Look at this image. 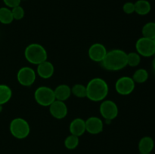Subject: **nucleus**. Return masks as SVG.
Returning a JSON list of instances; mask_svg holds the SVG:
<instances>
[{
  "label": "nucleus",
  "instance_id": "4",
  "mask_svg": "<svg viewBox=\"0 0 155 154\" xmlns=\"http://www.w3.org/2000/svg\"><path fill=\"white\" fill-rule=\"evenodd\" d=\"M9 130L13 137L21 140L28 137L30 133V126L26 119L18 117L11 121Z\"/></svg>",
  "mask_w": 155,
  "mask_h": 154
},
{
  "label": "nucleus",
  "instance_id": "30",
  "mask_svg": "<svg viewBox=\"0 0 155 154\" xmlns=\"http://www.w3.org/2000/svg\"><path fill=\"white\" fill-rule=\"evenodd\" d=\"M152 40H153V42H154V43L155 44V37L154 38V39H152Z\"/></svg>",
  "mask_w": 155,
  "mask_h": 154
},
{
  "label": "nucleus",
  "instance_id": "18",
  "mask_svg": "<svg viewBox=\"0 0 155 154\" xmlns=\"http://www.w3.org/2000/svg\"><path fill=\"white\" fill-rule=\"evenodd\" d=\"M12 97V90L8 85L0 84V104H7Z\"/></svg>",
  "mask_w": 155,
  "mask_h": 154
},
{
  "label": "nucleus",
  "instance_id": "6",
  "mask_svg": "<svg viewBox=\"0 0 155 154\" xmlns=\"http://www.w3.org/2000/svg\"><path fill=\"white\" fill-rule=\"evenodd\" d=\"M99 112L101 116L107 122L116 119L119 113V109L114 101L111 100H104L100 104Z\"/></svg>",
  "mask_w": 155,
  "mask_h": 154
},
{
  "label": "nucleus",
  "instance_id": "10",
  "mask_svg": "<svg viewBox=\"0 0 155 154\" xmlns=\"http://www.w3.org/2000/svg\"><path fill=\"white\" fill-rule=\"evenodd\" d=\"M107 52V48L103 44L94 43L89 47L88 54L92 61L101 63L105 57Z\"/></svg>",
  "mask_w": 155,
  "mask_h": 154
},
{
  "label": "nucleus",
  "instance_id": "1",
  "mask_svg": "<svg viewBox=\"0 0 155 154\" xmlns=\"http://www.w3.org/2000/svg\"><path fill=\"white\" fill-rule=\"evenodd\" d=\"M101 63L107 70H120L127 66V53L121 49L110 50L107 51Z\"/></svg>",
  "mask_w": 155,
  "mask_h": 154
},
{
  "label": "nucleus",
  "instance_id": "20",
  "mask_svg": "<svg viewBox=\"0 0 155 154\" xmlns=\"http://www.w3.org/2000/svg\"><path fill=\"white\" fill-rule=\"evenodd\" d=\"M148 75H148V72L146 69L140 68V69H138L137 70L135 71L132 78H133L135 83L142 84V83L145 82L148 80Z\"/></svg>",
  "mask_w": 155,
  "mask_h": 154
},
{
  "label": "nucleus",
  "instance_id": "21",
  "mask_svg": "<svg viewBox=\"0 0 155 154\" xmlns=\"http://www.w3.org/2000/svg\"><path fill=\"white\" fill-rule=\"evenodd\" d=\"M142 36L153 39L155 37V22H148L142 29Z\"/></svg>",
  "mask_w": 155,
  "mask_h": 154
},
{
  "label": "nucleus",
  "instance_id": "17",
  "mask_svg": "<svg viewBox=\"0 0 155 154\" xmlns=\"http://www.w3.org/2000/svg\"><path fill=\"white\" fill-rule=\"evenodd\" d=\"M135 12L139 15H147L151 10V5L148 0H138L134 3Z\"/></svg>",
  "mask_w": 155,
  "mask_h": 154
},
{
  "label": "nucleus",
  "instance_id": "9",
  "mask_svg": "<svg viewBox=\"0 0 155 154\" xmlns=\"http://www.w3.org/2000/svg\"><path fill=\"white\" fill-rule=\"evenodd\" d=\"M136 83L130 76H121L115 83V89L119 95H129L134 91Z\"/></svg>",
  "mask_w": 155,
  "mask_h": 154
},
{
  "label": "nucleus",
  "instance_id": "16",
  "mask_svg": "<svg viewBox=\"0 0 155 154\" xmlns=\"http://www.w3.org/2000/svg\"><path fill=\"white\" fill-rule=\"evenodd\" d=\"M54 92L56 100L61 101H65L71 97V88L68 85H59L54 89Z\"/></svg>",
  "mask_w": 155,
  "mask_h": 154
},
{
  "label": "nucleus",
  "instance_id": "28",
  "mask_svg": "<svg viewBox=\"0 0 155 154\" xmlns=\"http://www.w3.org/2000/svg\"><path fill=\"white\" fill-rule=\"evenodd\" d=\"M152 68H153V69L155 71V57H154V59H153V60H152Z\"/></svg>",
  "mask_w": 155,
  "mask_h": 154
},
{
  "label": "nucleus",
  "instance_id": "31",
  "mask_svg": "<svg viewBox=\"0 0 155 154\" xmlns=\"http://www.w3.org/2000/svg\"><path fill=\"white\" fill-rule=\"evenodd\" d=\"M147 154H152V153H147Z\"/></svg>",
  "mask_w": 155,
  "mask_h": 154
},
{
  "label": "nucleus",
  "instance_id": "29",
  "mask_svg": "<svg viewBox=\"0 0 155 154\" xmlns=\"http://www.w3.org/2000/svg\"><path fill=\"white\" fill-rule=\"evenodd\" d=\"M2 106L3 105H1V104H0V113H2V110H3Z\"/></svg>",
  "mask_w": 155,
  "mask_h": 154
},
{
  "label": "nucleus",
  "instance_id": "25",
  "mask_svg": "<svg viewBox=\"0 0 155 154\" xmlns=\"http://www.w3.org/2000/svg\"><path fill=\"white\" fill-rule=\"evenodd\" d=\"M12 12L14 20H16V21H20V20L23 19L24 14H25L24 8L21 5L16 6V7L12 8Z\"/></svg>",
  "mask_w": 155,
  "mask_h": 154
},
{
  "label": "nucleus",
  "instance_id": "8",
  "mask_svg": "<svg viewBox=\"0 0 155 154\" xmlns=\"http://www.w3.org/2000/svg\"><path fill=\"white\" fill-rule=\"evenodd\" d=\"M36 79V72L30 66H23L17 72V80L20 85L25 87L31 86Z\"/></svg>",
  "mask_w": 155,
  "mask_h": 154
},
{
  "label": "nucleus",
  "instance_id": "2",
  "mask_svg": "<svg viewBox=\"0 0 155 154\" xmlns=\"http://www.w3.org/2000/svg\"><path fill=\"white\" fill-rule=\"evenodd\" d=\"M86 86V98L94 102L103 101L108 95L109 87L107 82L99 77L92 79Z\"/></svg>",
  "mask_w": 155,
  "mask_h": 154
},
{
  "label": "nucleus",
  "instance_id": "22",
  "mask_svg": "<svg viewBox=\"0 0 155 154\" xmlns=\"http://www.w3.org/2000/svg\"><path fill=\"white\" fill-rule=\"evenodd\" d=\"M71 94L75 97L79 98H86L87 91H86V86L83 84H76L71 88Z\"/></svg>",
  "mask_w": 155,
  "mask_h": 154
},
{
  "label": "nucleus",
  "instance_id": "23",
  "mask_svg": "<svg viewBox=\"0 0 155 154\" xmlns=\"http://www.w3.org/2000/svg\"><path fill=\"white\" fill-rule=\"evenodd\" d=\"M79 143H80L79 137L73 134H70L64 140V146L68 149H76L78 146Z\"/></svg>",
  "mask_w": 155,
  "mask_h": 154
},
{
  "label": "nucleus",
  "instance_id": "11",
  "mask_svg": "<svg viewBox=\"0 0 155 154\" xmlns=\"http://www.w3.org/2000/svg\"><path fill=\"white\" fill-rule=\"evenodd\" d=\"M48 107H49L50 114L57 119H64L68 115V107L64 101L55 100Z\"/></svg>",
  "mask_w": 155,
  "mask_h": 154
},
{
  "label": "nucleus",
  "instance_id": "14",
  "mask_svg": "<svg viewBox=\"0 0 155 154\" xmlns=\"http://www.w3.org/2000/svg\"><path fill=\"white\" fill-rule=\"evenodd\" d=\"M69 131L71 134L80 137L86 131V122L81 118H76L73 119L69 125Z\"/></svg>",
  "mask_w": 155,
  "mask_h": 154
},
{
  "label": "nucleus",
  "instance_id": "13",
  "mask_svg": "<svg viewBox=\"0 0 155 154\" xmlns=\"http://www.w3.org/2000/svg\"><path fill=\"white\" fill-rule=\"evenodd\" d=\"M54 72V66L51 62L48 60H45L42 63L37 65L36 68V73L39 77L44 79H50Z\"/></svg>",
  "mask_w": 155,
  "mask_h": 154
},
{
  "label": "nucleus",
  "instance_id": "7",
  "mask_svg": "<svg viewBox=\"0 0 155 154\" xmlns=\"http://www.w3.org/2000/svg\"><path fill=\"white\" fill-rule=\"evenodd\" d=\"M136 52L140 56L150 57L155 55V44L152 39L141 37L136 42Z\"/></svg>",
  "mask_w": 155,
  "mask_h": 154
},
{
  "label": "nucleus",
  "instance_id": "19",
  "mask_svg": "<svg viewBox=\"0 0 155 154\" xmlns=\"http://www.w3.org/2000/svg\"><path fill=\"white\" fill-rule=\"evenodd\" d=\"M14 18L12 9L8 7L0 8V23L5 25H8L12 24Z\"/></svg>",
  "mask_w": 155,
  "mask_h": 154
},
{
  "label": "nucleus",
  "instance_id": "26",
  "mask_svg": "<svg viewBox=\"0 0 155 154\" xmlns=\"http://www.w3.org/2000/svg\"><path fill=\"white\" fill-rule=\"evenodd\" d=\"M123 11L127 14H132L135 12V5L132 2H127L123 5Z\"/></svg>",
  "mask_w": 155,
  "mask_h": 154
},
{
  "label": "nucleus",
  "instance_id": "27",
  "mask_svg": "<svg viewBox=\"0 0 155 154\" xmlns=\"http://www.w3.org/2000/svg\"><path fill=\"white\" fill-rule=\"evenodd\" d=\"M21 0H3V2L5 5V7L9 8H13L21 5Z\"/></svg>",
  "mask_w": 155,
  "mask_h": 154
},
{
  "label": "nucleus",
  "instance_id": "15",
  "mask_svg": "<svg viewBox=\"0 0 155 154\" xmlns=\"http://www.w3.org/2000/svg\"><path fill=\"white\" fill-rule=\"evenodd\" d=\"M154 147V140L150 136H145L140 139L138 144L139 151L141 154L151 153Z\"/></svg>",
  "mask_w": 155,
  "mask_h": 154
},
{
  "label": "nucleus",
  "instance_id": "24",
  "mask_svg": "<svg viewBox=\"0 0 155 154\" xmlns=\"http://www.w3.org/2000/svg\"><path fill=\"white\" fill-rule=\"evenodd\" d=\"M141 63V56L137 52H130L127 54V66L136 67Z\"/></svg>",
  "mask_w": 155,
  "mask_h": 154
},
{
  "label": "nucleus",
  "instance_id": "5",
  "mask_svg": "<svg viewBox=\"0 0 155 154\" xmlns=\"http://www.w3.org/2000/svg\"><path fill=\"white\" fill-rule=\"evenodd\" d=\"M34 98L36 102L42 107H49L56 100L54 89L48 86L38 87L34 92Z\"/></svg>",
  "mask_w": 155,
  "mask_h": 154
},
{
  "label": "nucleus",
  "instance_id": "12",
  "mask_svg": "<svg viewBox=\"0 0 155 154\" xmlns=\"http://www.w3.org/2000/svg\"><path fill=\"white\" fill-rule=\"evenodd\" d=\"M86 122V130L91 134H98L102 132L104 128V122L102 119L97 116H91Z\"/></svg>",
  "mask_w": 155,
  "mask_h": 154
},
{
  "label": "nucleus",
  "instance_id": "3",
  "mask_svg": "<svg viewBox=\"0 0 155 154\" xmlns=\"http://www.w3.org/2000/svg\"><path fill=\"white\" fill-rule=\"evenodd\" d=\"M24 57L29 63L39 65L48 59V53L46 49L40 44L31 43L26 47Z\"/></svg>",
  "mask_w": 155,
  "mask_h": 154
}]
</instances>
